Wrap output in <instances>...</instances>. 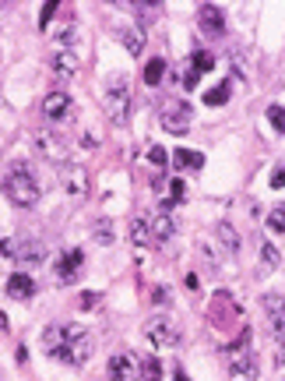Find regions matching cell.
Here are the masks:
<instances>
[{"mask_svg": "<svg viewBox=\"0 0 285 381\" xmlns=\"http://www.w3.org/2000/svg\"><path fill=\"white\" fill-rule=\"evenodd\" d=\"M198 258L204 261L208 272H222V269H226V258H229V254L218 247V240H201V244H198Z\"/></svg>", "mask_w": 285, "mask_h": 381, "instance_id": "obj_14", "label": "cell"}, {"mask_svg": "<svg viewBox=\"0 0 285 381\" xmlns=\"http://www.w3.org/2000/svg\"><path fill=\"white\" fill-rule=\"evenodd\" d=\"M226 367L233 374H257V357H253V349H250V332H243L226 349Z\"/></svg>", "mask_w": 285, "mask_h": 381, "instance_id": "obj_8", "label": "cell"}, {"mask_svg": "<svg viewBox=\"0 0 285 381\" xmlns=\"http://www.w3.org/2000/svg\"><path fill=\"white\" fill-rule=\"evenodd\" d=\"M109 381H141V371H138V357L134 353H116L109 357Z\"/></svg>", "mask_w": 285, "mask_h": 381, "instance_id": "obj_12", "label": "cell"}, {"mask_svg": "<svg viewBox=\"0 0 285 381\" xmlns=\"http://www.w3.org/2000/svg\"><path fill=\"white\" fill-rule=\"evenodd\" d=\"M56 11H60L56 0H46V4H43V14H39V28H50V21H53Z\"/></svg>", "mask_w": 285, "mask_h": 381, "instance_id": "obj_32", "label": "cell"}, {"mask_svg": "<svg viewBox=\"0 0 285 381\" xmlns=\"http://www.w3.org/2000/svg\"><path fill=\"white\" fill-rule=\"evenodd\" d=\"M278 360H282V364H285V346H282V353H278Z\"/></svg>", "mask_w": 285, "mask_h": 381, "instance_id": "obj_41", "label": "cell"}, {"mask_svg": "<svg viewBox=\"0 0 285 381\" xmlns=\"http://www.w3.org/2000/svg\"><path fill=\"white\" fill-rule=\"evenodd\" d=\"M148 159H151L155 166H166V163H169V152L158 149V145H151V149H148Z\"/></svg>", "mask_w": 285, "mask_h": 381, "instance_id": "obj_34", "label": "cell"}, {"mask_svg": "<svg viewBox=\"0 0 285 381\" xmlns=\"http://www.w3.org/2000/svg\"><path fill=\"white\" fill-rule=\"evenodd\" d=\"M32 293H36V279H32V272H11V279H8V297H11V300H28Z\"/></svg>", "mask_w": 285, "mask_h": 381, "instance_id": "obj_16", "label": "cell"}, {"mask_svg": "<svg viewBox=\"0 0 285 381\" xmlns=\"http://www.w3.org/2000/svg\"><path fill=\"white\" fill-rule=\"evenodd\" d=\"M169 163H173L176 169H201V166H204V156L194 152V149H176V152H169Z\"/></svg>", "mask_w": 285, "mask_h": 381, "instance_id": "obj_20", "label": "cell"}, {"mask_svg": "<svg viewBox=\"0 0 285 381\" xmlns=\"http://www.w3.org/2000/svg\"><path fill=\"white\" fill-rule=\"evenodd\" d=\"M158 121H162V127L169 134H187L190 124H194V110H190V103L169 96V99L158 103Z\"/></svg>", "mask_w": 285, "mask_h": 381, "instance_id": "obj_3", "label": "cell"}, {"mask_svg": "<svg viewBox=\"0 0 285 381\" xmlns=\"http://www.w3.org/2000/svg\"><path fill=\"white\" fill-rule=\"evenodd\" d=\"M233 381H257V374H233Z\"/></svg>", "mask_w": 285, "mask_h": 381, "instance_id": "obj_40", "label": "cell"}, {"mask_svg": "<svg viewBox=\"0 0 285 381\" xmlns=\"http://www.w3.org/2000/svg\"><path fill=\"white\" fill-rule=\"evenodd\" d=\"M131 240H134L138 247H155V240H151V226H148V216H134V219H131Z\"/></svg>", "mask_w": 285, "mask_h": 381, "instance_id": "obj_21", "label": "cell"}, {"mask_svg": "<svg viewBox=\"0 0 285 381\" xmlns=\"http://www.w3.org/2000/svg\"><path fill=\"white\" fill-rule=\"evenodd\" d=\"M92 240H95V244H103V247L113 244V223H109L106 216L92 223Z\"/></svg>", "mask_w": 285, "mask_h": 381, "instance_id": "obj_26", "label": "cell"}, {"mask_svg": "<svg viewBox=\"0 0 285 381\" xmlns=\"http://www.w3.org/2000/svg\"><path fill=\"white\" fill-rule=\"evenodd\" d=\"M229 96H233V85H229V81H222V85H215V89L204 92V103H208V106H226Z\"/></svg>", "mask_w": 285, "mask_h": 381, "instance_id": "obj_27", "label": "cell"}, {"mask_svg": "<svg viewBox=\"0 0 285 381\" xmlns=\"http://www.w3.org/2000/svg\"><path fill=\"white\" fill-rule=\"evenodd\" d=\"M50 258V247L36 237H28V240H18L14 247V261H18V269H39L43 261Z\"/></svg>", "mask_w": 285, "mask_h": 381, "instance_id": "obj_10", "label": "cell"}, {"mask_svg": "<svg viewBox=\"0 0 285 381\" xmlns=\"http://www.w3.org/2000/svg\"><path fill=\"white\" fill-rule=\"evenodd\" d=\"M148 226H151V240H155V244L173 240V233H176V223H173L169 212H151V216H148Z\"/></svg>", "mask_w": 285, "mask_h": 381, "instance_id": "obj_17", "label": "cell"}, {"mask_svg": "<svg viewBox=\"0 0 285 381\" xmlns=\"http://www.w3.org/2000/svg\"><path fill=\"white\" fill-rule=\"evenodd\" d=\"M120 39L127 43V50L138 56L145 50V28H120Z\"/></svg>", "mask_w": 285, "mask_h": 381, "instance_id": "obj_25", "label": "cell"}, {"mask_svg": "<svg viewBox=\"0 0 285 381\" xmlns=\"http://www.w3.org/2000/svg\"><path fill=\"white\" fill-rule=\"evenodd\" d=\"M198 25H201V32L218 39V36H226V14H222L215 4H201L198 8Z\"/></svg>", "mask_w": 285, "mask_h": 381, "instance_id": "obj_13", "label": "cell"}, {"mask_svg": "<svg viewBox=\"0 0 285 381\" xmlns=\"http://www.w3.org/2000/svg\"><path fill=\"white\" fill-rule=\"evenodd\" d=\"M261 304H264V311L271 314V321L285 314V300L278 297V293H264V300H261Z\"/></svg>", "mask_w": 285, "mask_h": 381, "instance_id": "obj_30", "label": "cell"}, {"mask_svg": "<svg viewBox=\"0 0 285 381\" xmlns=\"http://www.w3.org/2000/svg\"><path fill=\"white\" fill-rule=\"evenodd\" d=\"M74 332H78V325H50V329L43 332V346H46L50 353H53V349H60V346L67 342Z\"/></svg>", "mask_w": 285, "mask_h": 381, "instance_id": "obj_18", "label": "cell"}, {"mask_svg": "<svg viewBox=\"0 0 285 381\" xmlns=\"http://www.w3.org/2000/svg\"><path fill=\"white\" fill-rule=\"evenodd\" d=\"M39 194H43V187L36 181V173H32L25 163H14L11 173L4 177V198L14 205V209H32V205L39 201Z\"/></svg>", "mask_w": 285, "mask_h": 381, "instance_id": "obj_1", "label": "cell"}, {"mask_svg": "<svg viewBox=\"0 0 285 381\" xmlns=\"http://www.w3.org/2000/svg\"><path fill=\"white\" fill-rule=\"evenodd\" d=\"M271 332H275V336H278V339H282V342H285V314H282V318H275V321H271Z\"/></svg>", "mask_w": 285, "mask_h": 381, "instance_id": "obj_37", "label": "cell"}, {"mask_svg": "<svg viewBox=\"0 0 285 381\" xmlns=\"http://www.w3.org/2000/svg\"><path fill=\"white\" fill-rule=\"evenodd\" d=\"M134 11H138V21H151L155 11H158V4H134Z\"/></svg>", "mask_w": 285, "mask_h": 381, "instance_id": "obj_35", "label": "cell"}, {"mask_svg": "<svg viewBox=\"0 0 285 381\" xmlns=\"http://www.w3.org/2000/svg\"><path fill=\"white\" fill-rule=\"evenodd\" d=\"M43 113H46V121H50L53 131H56V127H71L74 116H78L74 99H71L67 92H50V96L43 99Z\"/></svg>", "mask_w": 285, "mask_h": 381, "instance_id": "obj_6", "label": "cell"}, {"mask_svg": "<svg viewBox=\"0 0 285 381\" xmlns=\"http://www.w3.org/2000/svg\"><path fill=\"white\" fill-rule=\"evenodd\" d=\"M63 191L67 194H74V198H81V194H88V173H85V166H63Z\"/></svg>", "mask_w": 285, "mask_h": 381, "instance_id": "obj_15", "label": "cell"}, {"mask_svg": "<svg viewBox=\"0 0 285 381\" xmlns=\"http://www.w3.org/2000/svg\"><path fill=\"white\" fill-rule=\"evenodd\" d=\"M81 272H85V251L71 247L67 254H60V258H56L53 279H56V286H71V282L81 279Z\"/></svg>", "mask_w": 285, "mask_h": 381, "instance_id": "obj_9", "label": "cell"}, {"mask_svg": "<svg viewBox=\"0 0 285 381\" xmlns=\"http://www.w3.org/2000/svg\"><path fill=\"white\" fill-rule=\"evenodd\" d=\"M50 68H53V78L56 81H74L78 78V71H81V56H78V50H56L53 53V61H50Z\"/></svg>", "mask_w": 285, "mask_h": 381, "instance_id": "obj_11", "label": "cell"}, {"mask_svg": "<svg viewBox=\"0 0 285 381\" xmlns=\"http://www.w3.org/2000/svg\"><path fill=\"white\" fill-rule=\"evenodd\" d=\"M92 353H95V339L85 332V329H78L67 342H63L60 349H53L50 357H56V360H63V364H74V367H81V364H88L92 360Z\"/></svg>", "mask_w": 285, "mask_h": 381, "instance_id": "obj_4", "label": "cell"}, {"mask_svg": "<svg viewBox=\"0 0 285 381\" xmlns=\"http://www.w3.org/2000/svg\"><path fill=\"white\" fill-rule=\"evenodd\" d=\"M53 43H60L56 50H74V43H78V25H74V18H67L63 25H56Z\"/></svg>", "mask_w": 285, "mask_h": 381, "instance_id": "obj_22", "label": "cell"}, {"mask_svg": "<svg viewBox=\"0 0 285 381\" xmlns=\"http://www.w3.org/2000/svg\"><path fill=\"white\" fill-rule=\"evenodd\" d=\"M268 226H271L275 233H285V209H275V212L268 216Z\"/></svg>", "mask_w": 285, "mask_h": 381, "instance_id": "obj_33", "label": "cell"}, {"mask_svg": "<svg viewBox=\"0 0 285 381\" xmlns=\"http://www.w3.org/2000/svg\"><path fill=\"white\" fill-rule=\"evenodd\" d=\"M145 336L158 349H176L180 346V329H176V321L169 314H151L145 321Z\"/></svg>", "mask_w": 285, "mask_h": 381, "instance_id": "obj_5", "label": "cell"}, {"mask_svg": "<svg viewBox=\"0 0 285 381\" xmlns=\"http://www.w3.org/2000/svg\"><path fill=\"white\" fill-rule=\"evenodd\" d=\"M103 110H106V116L113 121V127H127L131 110H134V99H131V85H127L123 78L109 81V89L103 96Z\"/></svg>", "mask_w": 285, "mask_h": 381, "instance_id": "obj_2", "label": "cell"}, {"mask_svg": "<svg viewBox=\"0 0 285 381\" xmlns=\"http://www.w3.org/2000/svg\"><path fill=\"white\" fill-rule=\"evenodd\" d=\"M278 265H282V258H278L275 244H271V240H264V244H261V265H257V272H261V276H271Z\"/></svg>", "mask_w": 285, "mask_h": 381, "instance_id": "obj_23", "label": "cell"}, {"mask_svg": "<svg viewBox=\"0 0 285 381\" xmlns=\"http://www.w3.org/2000/svg\"><path fill=\"white\" fill-rule=\"evenodd\" d=\"M271 187H278V191L285 187V169H282V166H278V169L271 173Z\"/></svg>", "mask_w": 285, "mask_h": 381, "instance_id": "obj_38", "label": "cell"}, {"mask_svg": "<svg viewBox=\"0 0 285 381\" xmlns=\"http://www.w3.org/2000/svg\"><path fill=\"white\" fill-rule=\"evenodd\" d=\"M151 300H155V304H166V300H169V293H166L162 286H155V289H151Z\"/></svg>", "mask_w": 285, "mask_h": 381, "instance_id": "obj_39", "label": "cell"}, {"mask_svg": "<svg viewBox=\"0 0 285 381\" xmlns=\"http://www.w3.org/2000/svg\"><path fill=\"white\" fill-rule=\"evenodd\" d=\"M99 297H103V293H95V289H88V293H81V311H92L95 304H99Z\"/></svg>", "mask_w": 285, "mask_h": 381, "instance_id": "obj_36", "label": "cell"}, {"mask_svg": "<svg viewBox=\"0 0 285 381\" xmlns=\"http://www.w3.org/2000/svg\"><path fill=\"white\" fill-rule=\"evenodd\" d=\"M215 68V56L208 53V50H194V56H190V71H194L198 78L204 74V71H211Z\"/></svg>", "mask_w": 285, "mask_h": 381, "instance_id": "obj_28", "label": "cell"}, {"mask_svg": "<svg viewBox=\"0 0 285 381\" xmlns=\"http://www.w3.org/2000/svg\"><path fill=\"white\" fill-rule=\"evenodd\" d=\"M32 145H36V152L46 159V163H53V166H67V145H63V138L53 131V127H39L36 134H32Z\"/></svg>", "mask_w": 285, "mask_h": 381, "instance_id": "obj_7", "label": "cell"}, {"mask_svg": "<svg viewBox=\"0 0 285 381\" xmlns=\"http://www.w3.org/2000/svg\"><path fill=\"white\" fill-rule=\"evenodd\" d=\"M218 247L226 251L229 258H236V254H240V247H243V244H240V233H236V226H233V223H218Z\"/></svg>", "mask_w": 285, "mask_h": 381, "instance_id": "obj_19", "label": "cell"}, {"mask_svg": "<svg viewBox=\"0 0 285 381\" xmlns=\"http://www.w3.org/2000/svg\"><path fill=\"white\" fill-rule=\"evenodd\" d=\"M162 78H166V61L155 56V61H148V68H145V85H158Z\"/></svg>", "mask_w": 285, "mask_h": 381, "instance_id": "obj_29", "label": "cell"}, {"mask_svg": "<svg viewBox=\"0 0 285 381\" xmlns=\"http://www.w3.org/2000/svg\"><path fill=\"white\" fill-rule=\"evenodd\" d=\"M268 121H271V127L278 134H285V110L282 106H268Z\"/></svg>", "mask_w": 285, "mask_h": 381, "instance_id": "obj_31", "label": "cell"}, {"mask_svg": "<svg viewBox=\"0 0 285 381\" xmlns=\"http://www.w3.org/2000/svg\"><path fill=\"white\" fill-rule=\"evenodd\" d=\"M138 371H141V381H162V364H158V357L145 353L138 360Z\"/></svg>", "mask_w": 285, "mask_h": 381, "instance_id": "obj_24", "label": "cell"}]
</instances>
